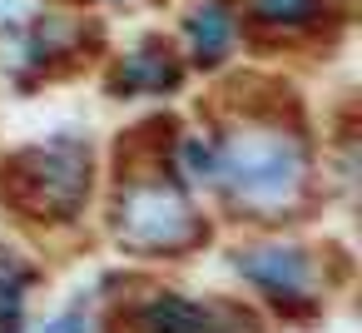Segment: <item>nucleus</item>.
<instances>
[{
	"label": "nucleus",
	"mask_w": 362,
	"mask_h": 333,
	"mask_svg": "<svg viewBox=\"0 0 362 333\" xmlns=\"http://www.w3.org/2000/svg\"><path fill=\"white\" fill-rule=\"evenodd\" d=\"M189 45H194L199 60H218V55L233 45V21H228V11H223V6L194 11V16H189Z\"/></svg>",
	"instance_id": "obj_5"
},
{
	"label": "nucleus",
	"mask_w": 362,
	"mask_h": 333,
	"mask_svg": "<svg viewBox=\"0 0 362 333\" xmlns=\"http://www.w3.org/2000/svg\"><path fill=\"white\" fill-rule=\"evenodd\" d=\"M25 164H30V184H35V194L50 214H70L85 199V154L80 149L55 145V149L30 154Z\"/></svg>",
	"instance_id": "obj_3"
},
{
	"label": "nucleus",
	"mask_w": 362,
	"mask_h": 333,
	"mask_svg": "<svg viewBox=\"0 0 362 333\" xmlns=\"http://www.w3.org/2000/svg\"><path fill=\"white\" fill-rule=\"evenodd\" d=\"M124 234L134 244H149V249H179L199 234L189 204L174 194V189H134L124 199Z\"/></svg>",
	"instance_id": "obj_2"
},
{
	"label": "nucleus",
	"mask_w": 362,
	"mask_h": 333,
	"mask_svg": "<svg viewBox=\"0 0 362 333\" xmlns=\"http://www.w3.org/2000/svg\"><path fill=\"white\" fill-rule=\"evenodd\" d=\"M179 75H174V65H169V55H134L129 60V70L119 75V85L124 90H164V85H174Z\"/></svg>",
	"instance_id": "obj_7"
},
{
	"label": "nucleus",
	"mask_w": 362,
	"mask_h": 333,
	"mask_svg": "<svg viewBox=\"0 0 362 333\" xmlns=\"http://www.w3.org/2000/svg\"><path fill=\"white\" fill-rule=\"evenodd\" d=\"M204 328V313L184 298H154L144 308V333H199Z\"/></svg>",
	"instance_id": "obj_6"
},
{
	"label": "nucleus",
	"mask_w": 362,
	"mask_h": 333,
	"mask_svg": "<svg viewBox=\"0 0 362 333\" xmlns=\"http://www.w3.org/2000/svg\"><path fill=\"white\" fill-rule=\"evenodd\" d=\"M21 293H25V269L16 259H0V323L21 318Z\"/></svg>",
	"instance_id": "obj_8"
},
{
	"label": "nucleus",
	"mask_w": 362,
	"mask_h": 333,
	"mask_svg": "<svg viewBox=\"0 0 362 333\" xmlns=\"http://www.w3.org/2000/svg\"><path fill=\"white\" fill-rule=\"evenodd\" d=\"M214 159H218V149H209L204 140H184V164L194 174H214Z\"/></svg>",
	"instance_id": "obj_10"
},
{
	"label": "nucleus",
	"mask_w": 362,
	"mask_h": 333,
	"mask_svg": "<svg viewBox=\"0 0 362 333\" xmlns=\"http://www.w3.org/2000/svg\"><path fill=\"white\" fill-rule=\"evenodd\" d=\"M238 269L273 293H303L308 288V259L298 249H248V254H238Z\"/></svg>",
	"instance_id": "obj_4"
},
{
	"label": "nucleus",
	"mask_w": 362,
	"mask_h": 333,
	"mask_svg": "<svg viewBox=\"0 0 362 333\" xmlns=\"http://www.w3.org/2000/svg\"><path fill=\"white\" fill-rule=\"evenodd\" d=\"M214 174L228 184L233 199H243L253 209H278V204L298 199L308 159H303L298 140H288L278 130H243L228 145H218Z\"/></svg>",
	"instance_id": "obj_1"
},
{
	"label": "nucleus",
	"mask_w": 362,
	"mask_h": 333,
	"mask_svg": "<svg viewBox=\"0 0 362 333\" xmlns=\"http://www.w3.org/2000/svg\"><path fill=\"white\" fill-rule=\"evenodd\" d=\"M253 6H258L263 21H278V26L288 21V26H293V21H303V16L313 11V0H253Z\"/></svg>",
	"instance_id": "obj_9"
},
{
	"label": "nucleus",
	"mask_w": 362,
	"mask_h": 333,
	"mask_svg": "<svg viewBox=\"0 0 362 333\" xmlns=\"http://www.w3.org/2000/svg\"><path fill=\"white\" fill-rule=\"evenodd\" d=\"M40 333H90V323H85L80 313H65V318H55V323H45Z\"/></svg>",
	"instance_id": "obj_11"
}]
</instances>
